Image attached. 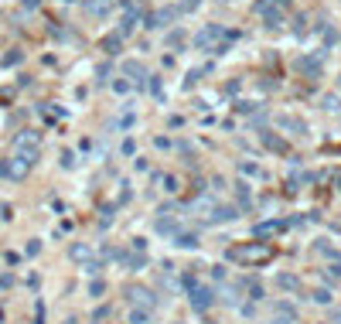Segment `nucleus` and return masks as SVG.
Returning a JSON list of instances; mask_svg holds the SVG:
<instances>
[{
	"label": "nucleus",
	"instance_id": "obj_1",
	"mask_svg": "<svg viewBox=\"0 0 341 324\" xmlns=\"http://www.w3.org/2000/svg\"><path fill=\"white\" fill-rule=\"evenodd\" d=\"M236 38H239V34L236 31H225L222 24H205L202 31L194 34V48H198V51H212V55H222Z\"/></svg>",
	"mask_w": 341,
	"mask_h": 324
},
{
	"label": "nucleus",
	"instance_id": "obj_2",
	"mask_svg": "<svg viewBox=\"0 0 341 324\" xmlns=\"http://www.w3.org/2000/svg\"><path fill=\"white\" fill-rule=\"evenodd\" d=\"M225 259L232 263H242V266H260V263H270L273 259V249L263 246V242H239L225 253Z\"/></svg>",
	"mask_w": 341,
	"mask_h": 324
},
{
	"label": "nucleus",
	"instance_id": "obj_3",
	"mask_svg": "<svg viewBox=\"0 0 341 324\" xmlns=\"http://www.w3.org/2000/svg\"><path fill=\"white\" fill-rule=\"evenodd\" d=\"M14 157H21L24 164H38L41 147H38V133H34V130H24V133H17V140H14Z\"/></svg>",
	"mask_w": 341,
	"mask_h": 324
},
{
	"label": "nucleus",
	"instance_id": "obj_4",
	"mask_svg": "<svg viewBox=\"0 0 341 324\" xmlns=\"http://www.w3.org/2000/svg\"><path fill=\"white\" fill-rule=\"evenodd\" d=\"M324 51L328 48H321V51H310V55L297 58V72L307 78H321V68H324Z\"/></svg>",
	"mask_w": 341,
	"mask_h": 324
},
{
	"label": "nucleus",
	"instance_id": "obj_5",
	"mask_svg": "<svg viewBox=\"0 0 341 324\" xmlns=\"http://www.w3.org/2000/svg\"><path fill=\"white\" fill-rule=\"evenodd\" d=\"M188 304H191L194 311H208L215 304V290L205 287V283H194V287H188Z\"/></svg>",
	"mask_w": 341,
	"mask_h": 324
},
{
	"label": "nucleus",
	"instance_id": "obj_6",
	"mask_svg": "<svg viewBox=\"0 0 341 324\" xmlns=\"http://www.w3.org/2000/svg\"><path fill=\"white\" fill-rule=\"evenodd\" d=\"M178 21V7H160L154 14H144V28H170Z\"/></svg>",
	"mask_w": 341,
	"mask_h": 324
},
{
	"label": "nucleus",
	"instance_id": "obj_7",
	"mask_svg": "<svg viewBox=\"0 0 341 324\" xmlns=\"http://www.w3.org/2000/svg\"><path fill=\"white\" fill-rule=\"evenodd\" d=\"M123 75L133 82V89H144V86L150 82V75H147V68H144V62H136V58L123 62Z\"/></svg>",
	"mask_w": 341,
	"mask_h": 324
},
{
	"label": "nucleus",
	"instance_id": "obj_8",
	"mask_svg": "<svg viewBox=\"0 0 341 324\" xmlns=\"http://www.w3.org/2000/svg\"><path fill=\"white\" fill-rule=\"evenodd\" d=\"M276 126L290 137H307V123L300 116H294V113H280V116H276Z\"/></svg>",
	"mask_w": 341,
	"mask_h": 324
},
{
	"label": "nucleus",
	"instance_id": "obj_9",
	"mask_svg": "<svg viewBox=\"0 0 341 324\" xmlns=\"http://www.w3.org/2000/svg\"><path fill=\"white\" fill-rule=\"evenodd\" d=\"M27 168H31V164H24L21 157H7V160H0V174H4V178H11V181H24V178H27Z\"/></svg>",
	"mask_w": 341,
	"mask_h": 324
},
{
	"label": "nucleus",
	"instance_id": "obj_10",
	"mask_svg": "<svg viewBox=\"0 0 341 324\" xmlns=\"http://www.w3.org/2000/svg\"><path fill=\"white\" fill-rule=\"evenodd\" d=\"M270 324H297V307L290 301H280L276 307H273Z\"/></svg>",
	"mask_w": 341,
	"mask_h": 324
},
{
	"label": "nucleus",
	"instance_id": "obj_11",
	"mask_svg": "<svg viewBox=\"0 0 341 324\" xmlns=\"http://www.w3.org/2000/svg\"><path fill=\"white\" fill-rule=\"evenodd\" d=\"M126 297H130L136 307H147V311H154V304H157L154 290H147V287H130V290H126Z\"/></svg>",
	"mask_w": 341,
	"mask_h": 324
},
{
	"label": "nucleus",
	"instance_id": "obj_12",
	"mask_svg": "<svg viewBox=\"0 0 341 324\" xmlns=\"http://www.w3.org/2000/svg\"><path fill=\"white\" fill-rule=\"evenodd\" d=\"M232 219H239V208L236 205H218L212 208V215H208V225H218V222H232Z\"/></svg>",
	"mask_w": 341,
	"mask_h": 324
},
{
	"label": "nucleus",
	"instance_id": "obj_13",
	"mask_svg": "<svg viewBox=\"0 0 341 324\" xmlns=\"http://www.w3.org/2000/svg\"><path fill=\"white\" fill-rule=\"evenodd\" d=\"M113 7H116V0H86V14L89 17H109Z\"/></svg>",
	"mask_w": 341,
	"mask_h": 324
},
{
	"label": "nucleus",
	"instance_id": "obj_14",
	"mask_svg": "<svg viewBox=\"0 0 341 324\" xmlns=\"http://www.w3.org/2000/svg\"><path fill=\"white\" fill-rule=\"evenodd\" d=\"M290 222H280V219H273V222H260V225H252V235L256 239H266V235H276V232H283Z\"/></svg>",
	"mask_w": 341,
	"mask_h": 324
},
{
	"label": "nucleus",
	"instance_id": "obj_15",
	"mask_svg": "<svg viewBox=\"0 0 341 324\" xmlns=\"http://www.w3.org/2000/svg\"><path fill=\"white\" fill-rule=\"evenodd\" d=\"M276 287H280L283 293H297L304 283H300V277H297V273H276Z\"/></svg>",
	"mask_w": 341,
	"mask_h": 324
},
{
	"label": "nucleus",
	"instance_id": "obj_16",
	"mask_svg": "<svg viewBox=\"0 0 341 324\" xmlns=\"http://www.w3.org/2000/svg\"><path fill=\"white\" fill-rule=\"evenodd\" d=\"M170 242H174V246H181V249H194L202 239H198V232H184V229H181V232L170 235Z\"/></svg>",
	"mask_w": 341,
	"mask_h": 324
},
{
	"label": "nucleus",
	"instance_id": "obj_17",
	"mask_svg": "<svg viewBox=\"0 0 341 324\" xmlns=\"http://www.w3.org/2000/svg\"><path fill=\"white\" fill-rule=\"evenodd\" d=\"M157 232H164V235L181 232V222H178V215H160V219H157Z\"/></svg>",
	"mask_w": 341,
	"mask_h": 324
},
{
	"label": "nucleus",
	"instance_id": "obj_18",
	"mask_svg": "<svg viewBox=\"0 0 341 324\" xmlns=\"http://www.w3.org/2000/svg\"><path fill=\"white\" fill-rule=\"evenodd\" d=\"M260 140H263L266 147H270V150H276V154H287V144H283V140H276V137H273L270 130H260Z\"/></svg>",
	"mask_w": 341,
	"mask_h": 324
},
{
	"label": "nucleus",
	"instance_id": "obj_19",
	"mask_svg": "<svg viewBox=\"0 0 341 324\" xmlns=\"http://www.w3.org/2000/svg\"><path fill=\"white\" fill-rule=\"evenodd\" d=\"M120 48H123V38H120V34H106V38H102V51H106V55H116Z\"/></svg>",
	"mask_w": 341,
	"mask_h": 324
},
{
	"label": "nucleus",
	"instance_id": "obj_20",
	"mask_svg": "<svg viewBox=\"0 0 341 324\" xmlns=\"http://www.w3.org/2000/svg\"><path fill=\"white\" fill-rule=\"evenodd\" d=\"M236 195H239V208H252V195H249V184H236Z\"/></svg>",
	"mask_w": 341,
	"mask_h": 324
},
{
	"label": "nucleus",
	"instance_id": "obj_21",
	"mask_svg": "<svg viewBox=\"0 0 341 324\" xmlns=\"http://www.w3.org/2000/svg\"><path fill=\"white\" fill-rule=\"evenodd\" d=\"M181 45H184V31L181 28H174V31L167 34V48L170 51H181Z\"/></svg>",
	"mask_w": 341,
	"mask_h": 324
},
{
	"label": "nucleus",
	"instance_id": "obj_22",
	"mask_svg": "<svg viewBox=\"0 0 341 324\" xmlns=\"http://www.w3.org/2000/svg\"><path fill=\"white\" fill-rule=\"evenodd\" d=\"M123 263H126L130 269H144V266H147V253H130Z\"/></svg>",
	"mask_w": 341,
	"mask_h": 324
},
{
	"label": "nucleus",
	"instance_id": "obj_23",
	"mask_svg": "<svg viewBox=\"0 0 341 324\" xmlns=\"http://www.w3.org/2000/svg\"><path fill=\"white\" fill-rule=\"evenodd\" d=\"M130 324H150V311L147 307H133L130 311Z\"/></svg>",
	"mask_w": 341,
	"mask_h": 324
},
{
	"label": "nucleus",
	"instance_id": "obj_24",
	"mask_svg": "<svg viewBox=\"0 0 341 324\" xmlns=\"http://www.w3.org/2000/svg\"><path fill=\"white\" fill-rule=\"evenodd\" d=\"M263 21H266V28H270V31H276V28H280V24H283V11H276V7H273V11L266 14V17H263Z\"/></svg>",
	"mask_w": 341,
	"mask_h": 324
},
{
	"label": "nucleus",
	"instance_id": "obj_25",
	"mask_svg": "<svg viewBox=\"0 0 341 324\" xmlns=\"http://www.w3.org/2000/svg\"><path fill=\"white\" fill-rule=\"evenodd\" d=\"M239 171H242L246 178H263V168H260V164H249V160H242V164H239Z\"/></svg>",
	"mask_w": 341,
	"mask_h": 324
},
{
	"label": "nucleus",
	"instance_id": "obj_26",
	"mask_svg": "<svg viewBox=\"0 0 341 324\" xmlns=\"http://www.w3.org/2000/svg\"><path fill=\"white\" fill-rule=\"evenodd\" d=\"M147 89H150V96H154V99H164V82H160L157 75H150V82H147Z\"/></svg>",
	"mask_w": 341,
	"mask_h": 324
},
{
	"label": "nucleus",
	"instance_id": "obj_27",
	"mask_svg": "<svg viewBox=\"0 0 341 324\" xmlns=\"http://www.w3.org/2000/svg\"><path fill=\"white\" fill-rule=\"evenodd\" d=\"M294 34H297V38H304V34H307V14H297V17H294Z\"/></svg>",
	"mask_w": 341,
	"mask_h": 324
},
{
	"label": "nucleus",
	"instance_id": "obj_28",
	"mask_svg": "<svg viewBox=\"0 0 341 324\" xmlns=\"http://www.w3.org/2000/svg\"><path fill=\"white\" fill-rule=\"evenodd\" d=\"M68 256H72V259H89V246H82V242H75V246L68 249Z\"/></svg>",
	"mask_w": 341,
	"mask_h": 324
},
{
	"label": "nucleus",
	"instance_id": "obj_29",
	"mask_svg": "<svg viewBox=\"0 0 341 324\" xmlns=\"http://www.w3.org/2000/svg\"><path fill=\"white\" fill-rule=\"evenodd\" d=\"M202 7V0H181L178 4V14H191V11H198Z\"/></svg>",
	"mask_w": 341,
	"mask_h": 324
},
{
	"label": "nucleus",
	"instance_id": "obj_30",
	"mask_svg": "<svg viewBox=\"0 0 341 324\" xmlns=\"http://www.w3.org/2000/svg\"><path fill=\"white\" fill-rule=\"evenodd\" d=\"M202 75H205V68H191V72H188V78H184V89H194V82H198Z\"/></svg>",
	"mask_w": 341,
	"mask_h": 324
},
{
	"label": "nucleus",
	"instance_id": "obj_31",
	"mask_svg": "<svg viewBox=\"0 0 341 324\" xmlns=\"http://www.w3.org/2000/svg\"><path fill=\"white\" fill-rule=\"evenodd\" d=\"M324 110L341 113V96H324Z\"/></svg>",
	"mask_w": 341,
	"mask_h": 324
},
{
	"label": "nucleus",
	"instance_id": "obj_32",
	"mask_svg": "<svg viewBox=\"0 0 341 324\" xmlns=\"http://www.w3.org/2000/svg\"><path fill=\"white\" fill-rule=\"evenodd\" d=\"M314 301H318V304H331L334 297H331V290H328V287H318V290H314Z\"/></svg>",
	"mask_w": 341,
	"mask_h": 324
},
{
	"label": "nucleus",
	"instance_id": "obj_33",
	"mask_svg": "<svg viewBox=\"0 0 341 324\" xmlns=\"http://www.w3.org/2000/svg\"><path fill=\"white\" fill-rule=\"evenodd\" d=\"M113 89L120 92V96H126V92L133 89V82H130V78H116V82H113Z\"/></svg>",
	"mask_w": 341,
	"mask_h": 324
},
{
	"label": "nucleus",
	"instance_id": "obj_34",
	"mask_svg": "<svg viewBox=\"0 0 341 324\" xmlns=\"http://www.w3.org/2000/svg\"><path fill=\"white\" fill-rule=\"evenodd\" d=\"M86 273H89V277H99L102 263H99V259H86Z\"/></svg>",
	"mask_w": 341,
	"mask_h": 324
},
{
	"label": "nucleus",
	"instance_id": "obj_35",
	"mask_svg": "<svg viewBox=\"0 0 341 324\" xmlns=\"http://www.w3.org/2000/svg\"><path fill=\"white\" fill-rule=\"evenodd\" d=\"M21 51H11V55H4V62H0V65H4V68H11V65H17V62H21Z\"/></svg>",
	"mask_w": 341,
	"mask_h": 324
},
{
	"label": "nucleus",
	"instance_id": "obj_36",
	"mask_svg": "<svg viewBox=\"0 0 341 324\" xmlns=\"http://www.w3.org/2000/svg\"><path fill=\"white\" fill-rule=\"evenodd\" d=\"M89 293H92V297H102V293H106V283H102V280H92V283H89Z\"/></svg>",
	"mask_w": 341,
	"mask_h": 324
},
{
	"label": "nucleus",
	"instance_id": "obj_37",
	"mask_svg": "<svg viewBox=\"0 0 341 324\" xmlns=\"http://www.w3.org/2000/svg\"><path fill=\"white\" fill-rule=\"evenodd\" d=\"M38 7H41V0H21V11H24V14L38 11Z\"/></svg>",
	"mask_w": 341,
	"mask_h": 324
},
{
	"label": "nucleus",
	"instance_id": "obj_38",
	"mask_svg": "<svg viewBox=\"0 0 341 324\" xmlns=\"http://www.w3.org/2000/svg\"><path fill=\"white\" fill-rule=\"evenodd\" d=\"M62 168H75V154L72 150H62Z\"/></svg>",
	"mask_w": 341,
	"mask_h": 324
},
{
	"label": "nucleus",
	"instance_id": "obj_39",
	"mask_svg": "<svg viewBox=\"0 0 341 324\" xmlns=\"http://www.w3.org/2000/svg\"><path fill=\"white\" fill-rule=\"evenodd\" d=\"M328 280H341V259L328 266Z\"/></svg>",
	"mask_w": 341,
	"mask_h": 324
},
{
	"label": "nucleus",
	"instance_id": "obj_40",
	"mask_svg": "<svg viewBox=\"0 0 341 324\" xmlns=\"http://www.w3.org/2000/svg\"><path fill=\"white\" fill-rule=\"evenodd\" d=\"M120 150H123V154H126V157H133V150H136V144H133V140H123V147H120Z\"/></svg>",
	"mask_w": 341,
	"mask_h": 324
},
{
	"label": "nucleus",
	"instance_id": "obj_41",
	"mask_svg": "<svg viewBox=\"0 0 341 324\" xmlns=\"http://www.w3.org/2000/svg\"><path fill=\"white\" fill-rule=\"evenodd\" d=\"M96 75H99V82H106V75H109V65H106V62H102V65L96 68Z\"/></svg>",
	"mask_w": 341,
	"mask_h": 324
},
{
	"label": "nucleus",
	"instance_id": "obj_42",
	"mask_svg": "<svg viewBox=\"0 0 341 324\" xmlns=\"http://www.w3.org/2000/svg\"><path fill=\"white\" fill-rule=\"evenodd\" d=\"M164 191H178V181L170 178V174H167V178H164Z\"/></svg>",
	"mask_w": 341,
	"mask_h": 324
},
{
	"label": "nucleus",
	"instance_id": "obj_43",
	"mask_svg": "<svg viewBox=\"0 0 341 324\" xmlns=\"http://www.w3.org/2000/svg\"><path fill=\"white\" fill-rule=\"evenodd\" d=\"M328 324H341V307H334V311H331V317H328Z\"/></svg>",
	"mask_w": 341,
	"mask_h": 324
},
{
	"label": "nucleus",
	"instance_id": "obj_44",
	"mask_svg": "<svg viewBox=\"0 0 341 324\" xmlns=\"http://www.w3.org/2000/svg\"><path fill=\"white\" fill-rule=\"evenodd\" d=\"M24 253H27V256H38V253H41V242H31V246L24 249Z\"/></svg>",
	"mask_w": 341,
	"mask_h": 324
},
{
	"label": "nucleus",
	"instance_id": "obj_45",
	"mask_svg": "<svg viewBox=\"0 0 341 324\" xmlns=\"http://www.w3.org/2000/svg\"><path fill=\"white\" fill-rule=\"evenodd\" d=\"M11 283H14V277H11V273H4V277H0V287H4V290H7Z\"/></svg>",
	"mask_w": 341,
	"mask_h": 324
},
{
	"label": "nucleus",
	"instance_id": "obj_46",
	"mask_svg": "<svg viewBox=\"0 0 341 324\" xmlns=\"http://www.w3.org/2000/svg\"><path fill=\"white\" fill-rule=\"evenodd\" d=\"M65 324H75V317H68V321H65Z\"/></svg>",
	"mask_w": 341,
	"mask_h": 324
},
{
	"label": "nucleus",
	"instance_id": "obj_47",
	"mask_svg": "<svg viewBox=\"0 0 341 324\" xmlns=\"http://www.w3.org/2000/svg\"><path fill=\"white\" fill-rule=\"evenodd\" d=\"M338 191H341V174H338Z\"/></svg>",
	"mask_w": 341,
	"mask_h": 324
},
{
	"label": "nucleus",
	"instance_id": "obj_48",
	"mask_svg": "<svg viewBox=\"0 0 341 324\" xmlns=\"http://www.w3.org/2000/svg\"><path fill=\"white\" fill-rule=\"evenodd\" d=\"M136 4H144V0H136Z\"/></svg>",
	"mask_w": 341,
	"mask_h": 324
}]
</instances>
